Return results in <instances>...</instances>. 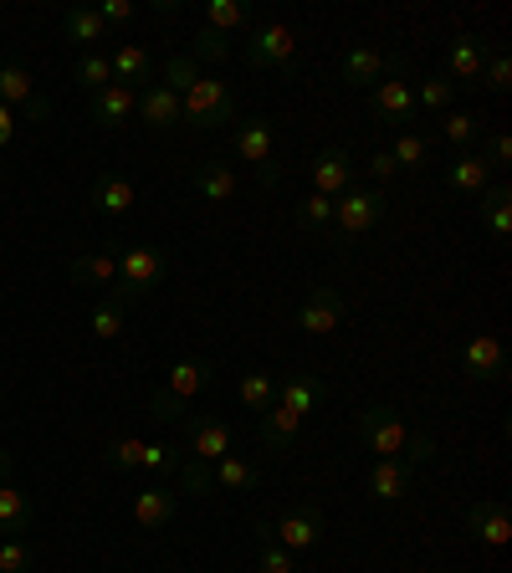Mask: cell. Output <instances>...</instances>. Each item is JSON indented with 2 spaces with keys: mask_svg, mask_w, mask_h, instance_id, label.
<instances>
[{
  "mask_svg": "<svg viewBox=\"0 0 512 573\" xmlns=\"http://www.w3.org/2000/svg\"><path fill=\"white\" fill-rule=\"evenodd\" d=\"M164 271H170V261H164V252H154V246H129V252H119V282L108 286V303H138V297H149V286L164 282Z\"/></svg>",
  "mask_w": 512,
  "mask_h": 573,
  "instance_id": "cell-1",
  "label": "cell"
},
{
  "mask_svg": "<svg viewBox=\"0 0 512 573\" xmlns=\"http://www.w3.org/2000/svg\"><path fill=\"white\" fill-rule=\"evenodd\" d=\"M385 195L379 190H343L339 205H333V225H339V252H349L364 231H375L379 220H385Z\"/></svg>",
  "mask_w": 512,
  "mask_h": 573,
  "instance_id": "cell-2",
  "label": "cell"
},
{
  "mask_svg": "<svg viewBox=\"0 0 512 573\" xmlns=\"http://www.w3.org/2000/svg\"><path fill=\"white\" fill-rule=\"evenodd\" d=\"M180 113H185L195 129H221V123L236 119V93H231L221 77H200V83L180 98Z\"/></svg>",
  "mask_w": 512,
  "mask_h": 573,
  "instance_id": "cell-3",
  "label": "cell"
},
{
  "mask_svg": "<svg viewBox=\"0 0 512 573\" xmlns=\"http://www.w3.org/2000/svg\"><path fill=\"white\" fill-rule=\"evenodd\" d=\"M236 154L246 164H256V180L261 190H272L282 180V169H277V129L267 119H246L236 129Z\"/></svg>",
  "mask_w": 512,
  "mask_h": 573,
  "instance_id": "cell-4",
  "label": "cell"
},
{
  "mask_svg": "<svg viewBox=\"0 0 512 573\" xmlns=\"http://www.w3.org/2000/svg\"><path fill=\"white\" fill-rule=\"evenodd\" d=\"M358 436H364V446H369L379 461H390V455L405 451L410 430H405V420H400L390 405H369L364 415H358Z\"/></svg>",
  "mask_w": 512,
  "mask_h": 573,
  "instance_id": "cell-5",
  "label": "cell"
},
{
  "mask_svg": "<svg viewBox=\"0 0 512 573\" xmlns=\"http://www.w3.org/2000/svg\"><path fill=\"white\" fill-rule=\"evenodd\" d=\"M461 374L477 379V385H497V379L508 374V349H502V338L497 333L466 338V343H461Z\"/></svg>",
  "mask_w": 512,
  "mask_h": 573,
  "instance_id": "cell-6",
  "label": "cell"
},
{
  "mask_svg": "<svg viewBox=\"0 0 512 573\" xmlns=\"http://www.w3.org/2000/svg\"><path fill=\"white\" fill-rule=\"evenodd\" d=\"M343 313H349V303H343L339 286H313V292L303 297V307H297V328L313 333V338H324L343 322Z\"/></svg>",
  "mask_w": 512,
  "mask_h": 573,
  "instance_id": "cell-7",
  "label": "cell"
},
{
  "mask_svg": "<svg viewBox=\"0 0 512 573\" xmlns=\"http://www.w3.org/2000/svg\"><path fill=\"white\" fill-rule=\"evenodd\" d=\"M292 51H297V36H292V26H261V32L246 36L241 57H246L252 68H288Z\"/></svg>",
  "mask_w": 512,
  "mask_h": 573,
  "instance_id": "cell-8",
  "label": "cell"
},
{
  "mask_svg": "<svg viewBox=\"0 0 512 573\" xmlns=\"http://www.w3.org/2000/svg\"><path fill=\"white\" fill-rule=\"evenodd\" d=\"M487 51H492V41H481V36L461 32L456 41H451V51H446V77L451 83H466V87H481V62H487Z\"/></svg>",
  "mask_w": 512,
  "mask_h": 573,
  "instance_id": "cell-9",
  "label": "cell"
},
{
  "mask_svg": "<svg viewBox=\"0 0 512 573\" xmlns=\"http://www.w3.org/2000/svg\"><path fill=\"white\" fill-rule=\"evenodd\" d=\"M185 436H190V451H195V461H205V466H216L221 455H231V425L216 420V415H195V420H185Z\"/></svg>",
  "mask_w": 512,
  "mask_h": 573,
  "instance_id": "cell-10",
  "label": "cell"
},
{
  "mask_svg": "<svg viewBox=\"0 0 512 573\" xmlns=\"http://www.w3.org/2000/svg\"><path fill=\"white\" fill-rule=\"evenodd\" d=\"M93 123L98 129H123V123L138 113V87H129V83H108L102 93H93Z\"/></svg>",
  "mask_w": 512,
  "mask_h": 573,
  "instance_id": "cell-11",
  "label": "cell"
},
{
  "mask_svg": "<svg viewBox=\"0 0 512 573\" xmlns=\"http://www.w3.org/2000/svg\"><path fill=\"white\" fill-rule=\"evenodd\" d=\"M466 533L477 542H487V548H502V542L512 538V517H508V507L497 502V497H481L472 512H466Z\"/></svg>",
  "mask_w": 512,
  "mask_h": 573,
  "instance_id": "cell-12",
  "label": "cell"
},
{
  "mask_svg": "<svg viewBox=\"0 0 512 573\" xmlns=\"http://www.w3.org/2000/svg\"><path fill=\"white\" fill-rule=\"evenodd\" d=\"M343 190H354V164H349V154L333 144V149H324L318 159H313V195H343Z\"/></svg>",
  "mask_w": 512,
  "mask_h": 573,
  "instance_id": "cell-13",
  "label": "cell"
},
{
  "mask_svg": "<svg viewBox=\"0 0 512 573\" xmlns=\"http://www.w3.org/2000/svg\"><path fill=\"white\" fill-rule=\"evenodd\" d=\"M410 487H415V466H410L405 455L375 461V472H369V497H375V502H400Z\"/></svg>",
  "mask_w": 512,
  "mask_h": 573,
  "instance_id": "cell-14",
  "label": "cell"
},
{
  "mask_svg": "<svg viewBox=\"0 0 512 573\" xmlns=\"http://www.w3.org/2000/svg\"><path fill=\"white\" fill-rule=\"evenodd\" d=\"M415 83H405V77H390V83L375 87V119L385 123H415Z\"/></svg>",
  "mask_w": 512,
  "mask_h": 573,
  "instance_id": "cell-15",
  "label": "cell"
},
{
  "mask_svg": "<svg viewBox=\"0 0 512 573\" xmlns=\"http://www.w3.org/2000/svg\"><path fill=\"white\" fill-rule=\"evenodd\" d=\"M272 538L282 542V548H313V542L324 538V512H318V507H297V512H288V517H282V523L272 527Z\"/></svg>",
  "mask_w": 512,
  "mask_h": 573,
  "instance_id": "cell-16",
  "label": "cell"
},
{
  "mask_svg": "<svg viewBox=\"0 0 512 573\" xmlns=\"http://www.w3.org/2000/svg\"><path fill=\"white\" fill-rule=\"evenodd\" d=\"M174 512H180V491L174 487H159V481H154V487H144L134 497V523L138 527H164V523H174Z\"/></svg>",
  "mask_w": 512,
  "mask_h": 573,
  "instance_id": "cell-17",
  "label": "cell"
},
{
  "mask_svg": "<svg viewBox=\"0 0 512 573\" xmlns=\"http://www.w3.org/2000/svg\"><path fill=\"white\" fill-rule=\"evenodd\" d=\"M134 185L123 180V174H113V169H102L98 180H93V210L98 216H129L134 210Z\"/></svg>",
  "mask_w": 512,
  "mask_h": 573,
  "instance_id": "cell-18",
  "label": "cell"
},
{
  "mask_svg": "<svg viewBox=\"0 0 512 573\" xmlns=\"http://www.w3.org/2000/svg\"><path fill=\"white\" fill-rule=\"evenodd\" d=\"M446 185L461 190V195H481V190L492 185V164L481 159L477 149H466L451 159V169H446Z\"/></svg>",
  "mask_w": 512,
  "mask_h": 573,
  "instance_id": "cell-19",
  "label": "cell"
},
{
  "mask_svg": "<svg viewBox=\"0 0 512 573\" xmlns=\"http://www.w3.org/2000/svg\"><path fill=\"white\" fill-rule=\"evenodd\" d=\"M216 379V364L210 358H180V364H170V379H164V389H170L174 400H195L205 385Z\"/></svg>",
  "mask_w": 512,
  "mask_h": 573,
  "instance_id": "cell-20",
  "label": "cell"
},
{
  "mask_svg": "<svg viewBox=\"0 0 512 573\" xmlns=\"http://www.w3.org/2000/svg\"><path fill=\"white\" fill-rule=\"evenodd\" d=\"M328 400V385L324 379H313V374H292L277 385V405H288L292 415H307V410H318Z\"/></svg>",
  "mask_w": 512,
  "mask_h": 573,
  "instance_id": "cell-21",
  "label": "cell"
},
{
  "mask_svg": "<svg viewBox=\"0 0 512 573\" xmlns=\"http://www.w3.org/2000/svg\"><path fill=\"white\" fill-rule=\"evenodd\" d=\"M138 119L149 123V129H174V123L185 119V113H180V93H170L164 83H154L149 93H138Z\"/></svg>",
  "mask_w": 512,
  "mask_h": 573,
  "instance_id": "cell-22",
  "label": "cell"
},
{
  "mask_svg": "<svg viewBox=\"0 0 512 573\" xmlns=\"http://www.w3.org/2000/svg\"><path fill=\"white\" fill-rule=\"evenodd\" d=\"M297 430H303V415H292L288 405H272V410H261V446L267 451H288L292 440H297Z\"/></svg>",
  "mask_w": 512,
  "mask_h": 573,
  "instance_id": "cell-23",
  "label": "cell"
},
{
  "mask_svg": "<svg viewBox=\"0 0 512 573\" xmlns=\"http://www.w3.org/2000/svg\"><path fill=\"white\" fill-rule=\"evenodd\" d=\"M343 83L349 87H379V77H385V51L379 47H354L349 57H343Z\"/></svg>",
  "mask_w": 512,
  "mask_h": 573,
  "instance_id": "cell-24",
  "label": "cell"
},
{
  "mask_svg": "<svg viewBox=\"0 0 512 573\" xmlns=\"http://www.w3.org/2000/svg\"><path fill=\"white\" fill-rule=\"evenodd\" d=\"M72 282H83V286H113L119 282V256L113 252H83V256H72Z\"/></svg>",
  "mask_w": 512,
  "mask_h": 573,
  "instance_id": "cell-25",
  "label": "cell"
},
{
  "mask_svg": "<svg viewBox=\"0 0 512 573\" xmlns=\"http://www.w3.org/2000/svg\"><path fill=\"white\" fill-rule=\"evenodd\" d=\"M195 195L210 205H221L236 195V174L221 164V159H205V164H195Z\"/></svg>",
  "mask_w": 512,
  "mask_h": 573,
  "instance_id": "cell-26",
  "label": "cell"
},
{
  "mask_svg": "<svg viewBox=\"0 0 512 573\" xmlns=\"http://www.w3.org/2000/svg\"><path fill=\"white\" fill-rule=\"evenodd\" d=\"M477 200H481V220H487V231H492L497 241H508L512 236V190L508 185H487Z\"/></svg>",
  "mask_w": 512,
  "mask_h": 573,
  "instance_id": "cell-27",
  "label": "cell"
},
{
  "mask_svg": "<svg viewBox=\"0 0 512 573\" xmlns=\"http://www.w3.org/2000/svg\"><path fill=\"white\" fill-rule=\"evenodd\" d=\"M62 36H68V41H77V47H98L102 36H108V26H102V16L98 11H93V5H72L68 16H62Z\"/></svg>",
  "mask_w": 512,
  "mask_h": 573,
  "instance_id": "cell-28",
  "label": "cell"
},
{
  "mask_svg": "<svg viewBox=\"0 0 512 573\" xmlns=\"http://www.w3.org/2000/svg\"><path fill=\"white\" fill-rule=\"evenodd\" d=\"M205 26L231 36V32H241V26H252V5H246V0H210V5H205Z\"/></svg>",
  "mask_w": 512,
  "mask_h": 573,
  "instance_id": "cell-29",
  "label": "cell"
},
{
  "mask_svg": "<svg viewBox=\"0 0 512 573\" xmlns=\"http://www.w3.org/2000/svg\"><path fill=\"white\" fill-rule=\"evenodd\" d=\"M26 527H32V502L5 481V487H0V533H5V538H21Z\"/></svg>",
  "mask_w": 512,
  "mask_h": 573,
  "instance_id": "cell-30",
  "label": "cell"
},
{
  "mask_svg": "<svg viewBox=\"0 0 512 573\" xmlns=\"http://www.w3.org/2000/svg\"><path fill=\"white\" fill-rule=\"evenodd\" d=\"M32 98H36L32 72L16 68V62H0V102H5V108H26Z\"/></svg>",
  "mask_w": 512,
  "mask_h": 573,
  "instance_id": "cell-31",
  "label": "cell"
},
{
  "mask_svg": "<svg viewBox=\"0 0 512 573\" xmlns=\"http://www.w3.org/2000/svg\"><path fill=\"white\" fill-rule=\"evenodd\" d=\"M210 472H216V487H231V491H252L256 481H261V466H256V461H241V455H221Z\"/></svg>",
  "mask_w": 512,
  "mask_h": 573,
  "instance_id": "cell-32",
  "label": "cell"
},
{
  "mask_svg": "<svg viewBox=\"0 0 512 573\" xmlns=\"http://www.w3.org/2000/svg\"><path fill=\"white\" fill-rule=\"evenodd\" d=\"M451 102H456V83L446 72H430L426 83L415 87V108H426V113H446Z\"/></svg>",
  "mask_w": 512,
  "mask_h": 573,
  "instance_id": "cell-33",
  "label": "cell"
},
{
  "mask_svg": "<svg viewBox=\"0 0 512 573\" xmlns=\"http://www.w3.org/2000/svg\"><path fill=\"white\" fill-rule=\"evenodd\" d=\"M256 553H261V573H292V553L272 538V523H252Z\"/></svg>",
  "mask_w": 512,
  "mask_h": 573,
  "instance_id": "cell-34",
  "label": "cell"
},
{
  "mask_svg": "<svg viewBox=\"0 0 512 573\" xmlns=\"http://www.w3.org/2000/svg\"><path fill=\"white\" fill-rule=\"evenodd\" d=\"M108 62H113V83H129V87L144 83V77H149V68H154L144 47H119Z\"/></svg>",
  "mask_w": 512,
  "mask_h": 573,
  "instance_id": "cell-35",
  "label": "cell"
},
{
  "mask_svg": "<svg viewBox=\"0 0 512 573\" xmlns=\"http://www.w3.org/2000/svg\"><path fill=\"white\" fill-rule=\"evenodd\" d=\"M241 405L246 410H272L277 405V379L261 369H246L241 374Z\"/></svg>",
  "mask_w": 512,
  "mask_h": 573,
  "instance_id": "cell-36",
  "label": "cell"
},
{
  "mask_svg": "<svg viewBox=\"0 0 512 573\" xmlns=\"http://www.w3.org/2000/svg\"><path fill=\"white\" fill-rule=\"evenodd\" d=\"M72 83L87 87V93H102V87L113 83V62H108V57H98V51H83V62L72 68Z\"/></svg>",
  "mask_w": 512,
  "mask_h": 573,
  "instance_id": "cell-37",
  "label": "cell"
},
{
  "mask_svg": "<svg viewBox=\"0 0 512 573\" xmlns=\"http://www.w3.org/2000/svg\"><path fill=\"white\" fill-rule=\"evenodd\" d=\"M159 77H164V87H170V93H180V98H185L190 87L200 83V62H195L190 51H174L170 62H164V72H159Z\"/></svg>",
  "mask_w": 512,
  "mask_h": 573,
  "instance_id": "cell-38",
  "label": "cell"
},
{
  "mask_svg": "<svg viewBox=\"0 0 512 573\" xmlns=\"http://www.w3.org/2000/svg\"><path fill=\"white\" fill-rule=\"evenodd\" d=\"M180 461H185V451H174V446H164V440H144V451H138V466L154 472V476L180 472Z\"/></svg>",
  "mask_w": 512,
  "mask_h": 573,
  "instance_id": "cell-39",
  "label": "cell"
},
{
  "mask_svg": "<svg viewBox=\"0 0 512 573\" xmlns=\"http://www.w3.org/2000/svg\"><path fill=\"white\" fill-rule=\"evenodd\" d=\"M190 57H195V62H205V68H221L225 57H231V36L200 26V32H195V47H190Z\"/></svg>",
  "mask_w": 512,
  "mask_h": 573,
  "instance_id": "cell-40",
  "label": "cell"
},
{
  "mask_svg": "<svg viewBox=\"0 0 512 573\" xmlns=\"http://www.w3.org/2000/svg\"><path fill=\"white\" fill-rule=\"evenodd\" d=\"M441 134H446V144H456V154H466V149H472V144L481 138V123L472 119V113H446V129H441Z\"/></svg>",
  "mask_w": 512,
  "mask_h": 573,
  "instance_id": "cell-41",
  "label": "cell"
},
{
  "mask_svg": "<svg viewBox=\"0 0 512 573\" xmlns=\"http://www.w3.org/2000/svg\"><path fill=\"white\" fill-rule=\"evenodd\" d=\"M174 476H180V491H190V497H205V491L216 487V472H210L205 461H195V455H185Z\"/></svg>",
  "mask_w": 512,
  "mask_h": 573,
  "instance_id": "cell-42",
  "label": "cell"
},
{
  "mask_svg": "<svg viewBox=\"0 0 512 573\" xmlns=\"http://www.w3.org/2000/svg\"><path fill=\"white\" fill-rule=\"evenodd\" d=\"M426 154H430V144L420 134H400L390 144V159H394V169H420L426 164Z\"/></svg>",
  "mask_w": 512,
  "mask_h": 573,
  "instance_id": "cell-43",
  "label": "cell"
},
{
  "mask_svg": "<svg viewBox=\"0 0 512 573\" xmlns=\"http://www.w3.org/2000/svg\"><path fill=\"white\" fill-rule=\"evenodd\" d=\"M297 225H303V231H328V225H333V200H328V195H307V200L297 205Z\"/></svg>",
  "mask_w": 512,
  "mask_h": 573,
  "instance_id": "cell-44",
  "label": "cell"
},
{
  "mask_svg": "<svg viewBox=\"0 0 512 573\" xmlns=\"http://www.w3.org/2000/svg\"><path fill=\"white\" fill-rule=\"evenodd\" d=\"M481 83L492 87V93H508L512 87V57L502 47L487 51V62H481Z\"/></svg>",
  "mask_w": 512,
  "mask_h": 573,
  "instance_id": "cell-45",
  "label": "cell"
},
{
  "mask_svg": "<svg viewBox=\"0 0 512 573\" xmlns=\"http://www.w3.org/2000/svg\"><path fill=\"white\" fill-rule=\"evenodd\" d=\"M138 451H144V440H138V436H119L113 446H108L102 461H108L113 472H138Z\"/></svg>",
  "mask_w": 512,
  "mask_h": 573,
  "instance_id": "cell-46",
  "label": "cell"
},
{
  "mask_svg": "<svg viewBox=\"0 0 512 573\" xmlns=\"http://www.w3.org/2000/svg\"><path fill=\"white\" fill-rule=\"evenodd\" d=\"M119 333H123V307L102 297V303L93 307V338H102V343H108V338H119Z\"/></svg>",
  "mask_w": 512,
  "mask_h": 573,
  "instance_id": "cell-47",
  "label": "cell"
},
{
  "mask_svg": "<svg viewBox=\"0 0 512 573\" xmlns=\"http://www.w3.org/2000/svg\"><path fill=\"white\" fill-rule=\"evenodd\" d=\"M26 569H32V542L26 538L0 542V573H26Z\"/></svg>",
  "mask_w": 512,
  "mask_h": 573,
  "instance_id": "cell-48",
  "label": "cell"
},
{
  "mask_svg": "<svg viewBox=\"0 0 512 573\" xmlns=\"http://www.w3.org/2000/svg\"><path fill=\"white\" fill-rule=\"evenodd\" d=\"M149 415L154 420H164V425H180L185 420V400H174L170 389H159V394L149 400Z\"/></svg>",
  "mask_w": 512,
  "mask_h": 573,
  "instance_id": "cell-49",
  "label": "cell"
},
{
  "mask_svg": "<svg viewBox=\"0 0 512 573\" xmlns=\"http://www.w3.org/2000/svg\"><path fill=\"white\" fill-rule=\"evenodd\" d=\"M481 159L492 164V174H497V169H508L512 164V138L508 134H492V138H487V149H481Z\"/></svg>",
  "mask_w": 512,
  "mask_h": 573,
  "instance_id": "cell-50",
  "label": "cell"
},
{
  "mask_svg": "<svg viewBox=\"0 0 512 573\" xmlns=\"http://www.w3.org/2000/svg\"><path fill=\"white\" fill-rule=\"evenodd\" d=\"M93 11H98L102 16V26H119V21H134V0H102V5H93Z\"/></svg>",
  "mask_w": 512,
  "mask_h": 573,
  "instance_id": "cell-51",
  "label": "cell"
},
{
  "mask_svg": "<svg viewBox=\"0 0 512 573\" xmlns=\"http://www.w3.org/2000/svg\"><path fill=\"white\" fill-rule=\"evenodd\" d=\"M430 455H436V440H430V436H410L405 440V461H410V466H420V461H430Z\"/></svg>",
  "mask_w": 512,
  "mask_h": 573,
  "instance_id": "cell-52",
  "label": "cell"
},
{
  "mask_svg": "<svg viewBox=\"0 0 512 573\" xmlns=\"http://www.w3.org/2000/svg\"><path fill=\"white\" fill-rule=\"evenodd\" d=\"M369 174H375V180H390V174H394V159H390V149L369 154Z\"/></svg>",
  "mask_w": 512,
  "mask_h": 573,
  "instance_id": "cell-53",
  "label": "cell"
},
{
  "mask_svg": "<svg viewBox=\"0 0 512 573\" xmlns=\"http://www.w3.org/2000/svg\"><path fill=\"white\" fill-rule=\"evenodd\" d=\"M26 119H32V123H47V119H51V98H41V93H36V98L26 102Z\"/></svg>",
  "mask_w": 512,
  "mask_h": 573,
  "instance_id": "cell-54",
  "label": "cell"
},
{
  "mask_svg": "<svg viewBox=\"0 0 512 573\" xmlns=\"http://www.w3.org/2000/svg\"><path fill=\"white\" fill-rule=\"evenodd\" d=\"M11 134H16V113H11V108L0 102V149L11 144Z\"/></svg>",
  "mask_w": 512,
  "mask_h": 573,
  "instance_id": "cell-55",
  "label": "cell"
},
{
  "mask_svg": "<svg viewBox=\"0 0 512 573\" xmlns=\"http://www.w3.org/2000/svg\"><path fill=\"white\" fill-rule=\"evenodd\" d=\"M11 466H16V461H11V451H0V487L11 481Z\"/></svg>",
  "mask_w": 512,
  "mask_h": 573,
  "instance_id": "cell-56",
  "label": "cell"
}]
</instances>
